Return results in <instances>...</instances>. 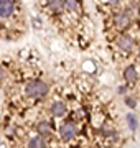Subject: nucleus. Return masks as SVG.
Here are the masks:
<instances>
[{
  "mask_svg": "<svg viewBox=\"0 0 140 148\" xmlns=\"http://www.w3.org/2000/svg\"><path fill=\"white\" fill-rule=\"evenodd\" d=\"M48 90H49V87L46 82H43V81H33V82L27 84L25 94L28 97H33V99H41V97H45L48 94Z\"/></svg>",
  "mask_w": 140,
  "mask_h": 148,
  "instance_id": "nucleus-1",
  "label": "nucleus"
},
{
  "mask_svg": "<svg viewBox=\"0 0 140 148\" xmlns=\"http://www.w3.org/2000/svg\"><path fill=\"white\" fill-rule=\"evenodd\" d=\"M76 125L73 123V122H63L61 125H59V137L63 138L65 142H68V140H73V138L76 137Z\"/></svg>",
  "mask_w": 140,
  "mask_h": 148,
  "instance_id": "nucleus-2",
  "label": "nucleus"
},
{
  "mask_svg": "<svg viewBox=\"0 0 140 148\" xmlns=\"http://www.w3.org/2000/svg\"><path fill=\"white\" fill-rule=\"evenodd\" d=\"M130 21H132V12H129V10L120 12V13L115 15V18H114V23H115V27H119V28H125Z\"/></svg>",
  "mask_w": 140,
  "mask_h": 148,
  "instance_id": "nucleus-3",
  "label": "nucleus"
},
{
  "mask_svg": "<svg viewBox=\"0 0 140 148\" xmlns=\"http://www.w3.org/2000/svg\"><path fill=\"white\" fill-rule=\"evenodd\" d=\"M117 46L122 49V51H132L134 49V38L129 36V35H120L117 38Z\"/></svg>",
  "mask_w": 140,
  "mask_h": 148,
  "instance_id": "nucleus-4",
  "label": "nucleus"
},
{
  "mask_svg": "<svg viewBox=\"0 0 140 148\" xmlns=\"http://www.w3.org/2000/svg\"><path fill=\"white\" fill-rule=\"evenodd\" d=\"M49 112L53 114L54 117H63L68 112V107H66L65 102H61V101H56L51 104V107H49Z\"/></svg>",
  "mask_w": 140,
  "mask_h": 148,
  "instance_id": "nucleus-5",
  "label": "nucleus"
},
{
  "mask_svg": "<svg viewBox=\"0 0 140 148\" xmlns=\"http://www.w3.org/2000/svg\"><path fill=\"white\" fill-rule=\"evenodd\" d=\"M13 2L12 0H0V16L2 18H7L13 13Z\"/></svg>",
  "mask_w": 140,
  "mask_h": 148,
  "instance_id": "nucleus-6",
  "label": "nucleus"
},
{
  "mask_svg": "<svg viewBox=\"0 0 140 148\" xmlns=\"http://www.w3.org/2000/svg\"><path fill=\"white\" fill-rule=\"evenodd\" d=\"M124 77L127 82H135V81L139 79V74H137V69L134 66H127L124 71Z\"/></svg>",
  "mask_w": 140,
  "mask_h": 148,
  "instance_id": "nucleus-7",
  "label": "nucleus"
},
{
  "mask_svg": "<svg viewBox=\"0 0 140 148\" xmlns=\"http://www.w3.org/2000/svg\"><path fill=\"white\" fill-rule=\"evenodd\" d=\"M36 130H38V135H41V137H49L51 135V125L48 122H40Z\"/></svg>",
  "mask_w": 140,
  "mask_h": 148,
  "instance_id": "nucleus-8",
  "label": "nucleus"
},
{
  "mask_svg": "<svg viewBox=\"0 0 140 148\" xmlns=\"http://www.w3.org/2000/svg\"><path fill=\"white\" fill-rule=\"evenodd\" d=\"M28 148H46L43 137H41V135H38V137L30 138V142H28Z\"/></svg>",
  "mask_w": 140,
  "mask_h": 148,
  "instance_id": "nucleus-9",
  "label": "nucleus"
},
{
  "mask_svg": "<svg viewBox=\"0 0 140 148\" xmlns=\"http://www.w3.org/2000/svg\"><path fill=\"white\" fill-rule=\"evenodd\" d=\"M48 5L51 12H61L65 8V0H49Z\"/></svg>",
  "mask_w": 140,
  "mask_h": 148,
  "instance_id": "nucleus-10",
  "label": "nucleus"
},
{
  "mask_svg": "<svg viewBox=\"0 0 140 148\" xmlns=\"http://www.w3.org/2000/svg\"><path fill=\"white\" fill-rule=\"evenodd\" d=\"M127 125H129V128L132 132H135V130L139 128V120H137V117H135L134 114H129V115H127Z\"/></svg>",
  "mask_w": 140,
  "mask_h": 148,
  "instance_id": "nucleus-11",
  "label": "nucleus"
},
{
  "mask_svg": "<svg viewBox=\"0 0 140 148\" xmlns=\"http://www.w3.org/2000/svg\"><path fill=\"white\" fill-rule=\"evenodd\" d=\"M65 7L71 12H78V8H79V7H78V0H66Z\"/></svg>",
  "mask_w": 140,
  "mask_h": 148,
  "instance_id": "nucleus-12",
  "label": "nucleus"
},
{
  "mask_svg": "<svg viewBox=\"0 0 140 148\" xmlns=\"http://www.w3.org/2000/svg\"><path fill=\"white\" fill-rule=\"evenodd\" d=\"M125 104H127L130 109H135V107H137V101H135L132 95H127V97H125Z\"/></svg>",
  "mask_w": 140,
  "mask_h": 148,
  "instance_id": "nucleus-13",
  "label": "nucleus"
},
{
  "mask_svg": "<svg viewBox=\"0 0 140 148\" xmlns=\"http://www.w3.org/2000/svg\"><path fill=\"white\" fill-rule=\"evenodd\" d=\"M3 77H5V73H3V69L0 68V81L3 79Z\"/></svg>",
  "mask_w": 140,
  "mask_h": 148,
  "instance_id": "nucleus-14",
  "label": "nucleus"
},
{
  "mask_svg": "<svg viewBox=\"0 0 140 148\" xmlns=\"http://www.w3.org/2000/svg\"><path fill=\"white\" fill-rule=\"evenodd\" d=\"M109 3H110V5H117L119 0H109Z\"/></svg>",
  "mask_w": 140,
  "mask_h": 148,
  "instance_id": "nucleus-15",
  "label": "nucleus"
},
{
  "mask_svg": "<svg viewBox=\"0 0 140 148\" xmlns=\"http://www.w3.org/2000/svg\"><path fill=\"white\" fill-rule=\"evenodd\" d=\"M139 59H140V48H139Z\"/></svg>",
  "mask_w": 140,
  "mask_h": 148,
  "instance_id": "nucleus-16",
  "label": "nucleus"
}]
</instances>
